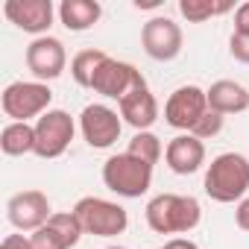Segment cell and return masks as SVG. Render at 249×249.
<instances>
[{"label":"cell","mask_w":249,"mask_h":249,"mask_svg":"<svg viewBox=\"0 0 249 249\" xmlns=\"http://www.w3.org/2000/svg\"><path fill=\"white\" fill-rule=\"evenodd\" d=\"M202 208L194 196L159 194L147 202V226L156 234H185L199 226Z\"/></svg>","instance_id":"cell-1"},{"label":"cell","mask_w":249,"mask_h":249,"mask_svg":"<svg viewBox=\"0 0 249 249\" xmlns=\"http://www.w3.org/2000/svg\"><path fill=\"white\" fill-rule=\"evenodd\" d=\"M249 191V161L240 153H223L208 164L205 194L214 202H240Z\"/></svg>","instance_id":"cell-2"},{"label":"cell","mask_w":249,"mask_h":249,"mask_svg":"<svg viewBox=\"0 0 249 249\" xmlns=\"http://www.w3.org/2000/svg\"><path fill=\"white\" fill-rule=\"evenodd\" d=\"M103 185L108 191H114L117 196L138 199L153 185V164H147L129 153H117L103 164Z\"/></svg>","instance_id":"cell-3"},{"label":"cell","mask_w":249,"mask_h":249,"mask_svg":"<svg viewBox=\"0 0 249 249\" xmlns=\"http://www.w3.org/2000/svg\"><path fill=\"white\" fill-rule=\"evenodd\" d=\"M73 214L82 223V231L94 234V237H114V234H123L129 226L126 211L117 202H108L100 196H82L73 205Z\"/></svg>","instance_id":"cell-4"},{"label":"cell","mask_w":249,"mask_h":249,"mask_svg":"<svg viewBox=\"0 0 249 249\" xmlns=\"http://www.w3.org/2000/svg\"><path fill=\"white\" fill-rule=\"evenodd\" d=\"M53 100V91L47 88V82H12L6 85L0 106H3L6 117H12L15 123H30V117H41L47 114Z\"/></svg>","instance_id":"cell-5"},{"label":"cell","mask_w":249,"mask_h":249,"mask_svg":"<svg viewBox=\"0 0 249 249\" xmlns=\"http://www.w3.org/2000/svg\"><path fill=\"white\" fill-rule=\"evenodd\" d=\"M73 117L62 108H50L36 120V156L38 159H59L73 141Z\"/></svg>","instance_id":"cell-6"},{"label":"cell","mask_w":249,"mask_h":249,"mask_svg":"<svg viewBox=\"0 0 249 249\" xmlns=\"http://www.w3.org/2000/svg\"><path fill=\"white\" fill-rule=\"evenodd\" d=\"M91 88H94L97 94L111 97V100L120 103L126 94L147 88V79H144V73H141L135 65H129V62L106 59V62L97 68V73H94V79H91Z\"/></svg>","instance_id":"cell-7"},{"label":"cell","mask_w":249,"mask_h":249,"mask_svg":"<svg viewBox=\"0 0 249 249\" xmlns=\"http://www.w3.org/2000/svg\"><path fill=\"white\" fill-rule=\"evenodd\" d=\"M79 129H82V138L88 147L94 150H106L111 147L117 138H120V129H123V120L117 117L114 108L103 106V103H91L82 108L79 114Z\"/></svg>","instance_id":"cell-8"},{"label":"cell","mask_w":249,"mask_h":249,"mask_svg":"<svg viewBox=\"0 0 249 249\" xmlns=\"http://www.w3.org/2000/svg\"><path fill=\"white\" fill-rule=\"evenodd\" d=\"M208 111V97L202 88L196 85H182L170 94L167 106H164V120L173 129H182L191 135V129L202 120V114Z\"/></svg>","instance_id":"cell-9"},{"label":"cell","mask_w":249,"mask_h":249,"mask_svg":"<svg viewBox=\"0 0 249 249\" xmlns=\"http://www.w3.org/2000/svg\"><path fill=\"white\" fill-rule=\"evenodd\" d=\"M182 27L170 18H150L141 30V44L144 53L156 62H173L182 53Z\"/></svg>","instance_id":"cell-10"},{"label":"cell","mask_w":249,"mask_h":249,"mask_svg":"<svg viewBox=\"0 0 249 249\" xmlns=\"http://www.w3.org/2000/svg\"><path fill=\"white\" fill-rule=\"evenodd\" d=\"M6 211H9V223L15 229H21V231H38L53 217L50 199L41 191H21V194H15L9 199Z\"/></svg>","instance_id":"cell-11"},{"label":"cell","mask_w":249,"mask_h":249,"mask_svg":"<svg viewBox=\"0 0 249 249\" xmlns=\"http://www.w3.org/2000/svg\"><path fill=\"white\" fill-rule=\"evenodd\" d=\"M65 65H68V53H65V44L53 36H41L36 38L30 47H27V68L33 71V76L38 82H47V79H56L65 73Z\"/></svg>","instance_id":"cell-12"},{"label":"cell","mask_w":249,"mask_h":249,"mask_svg":"<svg viewBox=\"0 0 249 249\" xmlns=\"http://www.w3.org/2000/svg\"><path fill=\"white\" fill-rule=\"evenodd\" d=\"M3 15L24 33H33L41 38V33H47L53 27V3L50 0H6L3 3Z\"/></svg>","instance_id":"cell-13"},{"label":"cell","mask_w":249,"mask_h":249,"mask_svg":"<svg viewBox=\"0 0 249 249\" xmlns=\"http://www.w3.org/2000/svg\"><path fill=\"white\" fill-rule=\"evenodd\" d=\"M164 161L176 176H191L205 164V144L194 135H176L164 150Z\"/></svg>","instance_id":"cell-14"},{"label":"cell","mask_w":249,"mask_h":249,"mask_svg":"<svg viewBox=\"0 0 249 249\" xmlns=\"http://www.w3.org/2000/svg\"><path fill=\"white\" fill-rule=\"evenodd\" d=\"M117 108H120V117L126 120L129 126H135L138 132H147L153 123L159 120V100L153 97L150 88H141V91L126 94V97L117 103Z\"/></svg>","instance_id":"cell-15"},{"label":"cell","mask_w":249,"mask_h":249,"mask_svg":"<svg viewBox=\"0 0 249 249\" xmlns=\"http://www.w3.org/2000/svg\"><path fill=\"white\" fill-rule=\"evenodd\" d=\"M205 97H208V108L220 111L223 117L226 114H240V111L249 108V91L234 79H217L205 91Z\"/></svg>","instance_id":"cell-16"},{"label":"cell","mask_w":249,"mask_h":249,"mask_svg":"<svg viewBox=\"0 0 249 249\" xmlns=\"http://www.w3.org/2000/svg\"><path fill=\"white\" fill-rule=\"evenodd\" d=\"M103 18V6L97 0H62L59 6V21L71 33H85Z\"/></svg>","instance_id":"cell-17"},{"label":"cell","mask_w":249,"mask_h":249,"mask_svg":"<svg viewBox=\"0 0 249 249\" xmlns=\"http://www.w3.org/2000/svg\"><path fill=\"white\" fill-rule=\"evenodd\" d=\"M0 150L6 156H27L36 153V126L30 123H6L0 132Z\"/></svg>","instance_id":"cell-18"},{"label":"cell","mask_w":249,"mask_h":249,"mask_svg":"<svg viewBox=\"0 0 249 249\" xmlns=\"http://www.w3.org/2000/svg\"><path fill=\"white\" fill-rule=\"evenodd\" d=\"M234 3L231 0H179V12L191 24H202L214 15H226Z\"/></svg>","instance_id":"cell-19"},{"label":"cell","mask_w":249,"mask_h":249,"mask_svg":"<svg viewBox=\"0 0 249 249\" xmlns=\"http://www.w3.org/2000/svg\"><path fill=\"white\" fill-rule=\"evenodd\" d=\"M106 59H108V56H106L103 50H94V47H88V50H79V53L73 56V62H71V73H73L76 85H82V88H91V79H94L97 68H100Z\"/></svg>","instance_id":"cell-20"},{"label":"cell","mask_w":249,"mask_h":249,"mask_svg":"<svg viewBox=\"0 0 249 249\" xmlns=\"http://www.w3.org/2000/svg\"><path fill=\"white\" fill-rule=\"evenodd\" d=\"M129 156L147 161V164H156L161 159V141L153 135V132H135V138L129 141Z\"/></svg>","instance_id":"cell-21"},{"label":"cell","mask_w":249,"mask_h":249,"mask_svg":"<svg viewBox=\"0 0 249 249\" xmlns=\"http://www.w3.org/2000/svg\"><path fill=\"white\" fill-rule=\"evenodd\" d=\"M47 223H50V226L65 237V240H68V246H76V243H79V237L85 234V231H82V223L76 220V214H73V211H56Z\"/></svg>","instance_id":"cell-22"},{"label":"cell","mask_w":249,"mask_h":249,"mask_svg":"<svg viewBox=\"0 0 249 249\" xmlns=\"http://www.w3.org/2000/svg\"><path fill=\"white\" fill-rule=\"evenodd\" d=\"M30 240H33V249H71L68 246V240L47 223V226H41L38 231H33L30 234Z\"/></svg>","instance_id":"cell-23"},{"label":"cell","mask_w":249,"mask_h":249,"mask_svg":"<svg viewBox=\"0 0 249 249\" xmlns=\"http://www.w3.org/2000/svg\"><path fill=\"white\" fill-rule=\"evenodd\" d=\"M223 120H226V117H223L220 111H211V108H208V111L202 114V120L191 129V135H194V138H199V141L214 138V135H220V129H223Z\"/></svg>","instance_id":"cell-24"},{"label":"cell","mask_w":249,"mask_h":249,"mask_svg":"<svg viewBox=\"0 0 249 249\" xmlns=\"http://www.w3.org/2000/svg\"><path fill=\"white\" fill-rule=\"evenodd\" d=\"M229 50H231V56H234L240 65H249V36H237V33H231V38H229Z\"/></svg>","instance_id":"cell-25"},{"label":"cell","mask_w":249,"mask_h":249,"mask_svg":"<svg viewBox=\"0 0 249 249\" xmlns=\"http://www.w3.org/2000/svg\"><path fill=\"white\" fill-rule=\"evenodd\" d=\"M234 33L237 36H249V0L240 3L237 12H234Z\"/></svg>","instance_id":"cell-26"},{"label":"cell","mask_w":249,"mask_h":249,"mask_svg":"<svg viewBox=\"0 0 249 249\" xmlns=\"http://www.w3.org/2000/svg\"><path fill=\"white\" fill-rule=\"evenodd\" d=\"M0 249H33V240L27 234H6L0 240Z\"/></svg>","instance_id":"cell-27"},{"label":"cell","mask_w":249,"mask_h":249,"mask_svg":"<svg viewBox=\"0 0 249 249\" xmlns=\"http://www.w3.org/2000/svg\"><path fill=\"white\" fill-rule=\"evenodd\" d=\"M234 223H237V229L249 231V196H243V199L237 202V211H234Z\"/></svg>","instance_id":"cell-28"},{"label":"cell","mask_w":249,"mask_h":249,"mask_svg":"<svg viewBox=\"0 0 249 249\" xmlns=\"http://www.w3.org/2000/svg\"><path fill=\"white\" fill-rule=\"evenodd\" d=\"M164 249H199V246L194 240H188V237H173V240L164 243Z\"/></svg>","instance_id":"cell-29"},{"label":"cell","mask_w":249,"mask_h":249,"mask_svg":"<svg viewBox=\"0 0 249 249\" xmlns=\"http://www.w3.org/2000/svg\"><path fill=\"white\" fill-rule=\"evenodd\" d=\"M159 3H161V0H135V6H138V9H156Z\"/></svg>","instance_id":"cell-30"},{"label":"cell","mask_w":249,"mask_h":249,"mask_svg":"<svg viewBox=\"0 0 249 249\" xmlns=\"http://www.w3.org/2000/svg\"><path fill=\"white\" fill-rule=\"evenodd\" d=\"M106 249H126V246H106Z\"/></svg>","instance_id":"cell-31"}]
</instances>
